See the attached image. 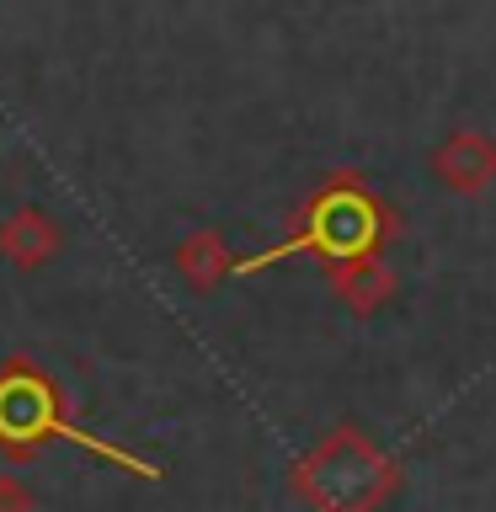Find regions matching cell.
I'll return each instance as SVG.
<instances>
[{"label": "cell", "mask_w": 496, "mask_h": 512, "mask_svg": "<svg viewBox=\"0 0 496 512\" xmlns=\"http://www.w3.org/2000/svg\"><path fill=\"white\" fill-rule=\"evenodd\" d=\"M400 486V464L363 427L326 432L294 470V491L315 512H379Z\"/></svg>", "instance_id": "cell-1"}, {"label": "cell", "mask_w": 496, "mask_h": 512, "mask_svg": "<svg viewBox=\"0 0 496 512\" xmlns=\"http://www.w3.org/2000/svg\"><path fill=\"white\" fill-rule=\"evenodd\" d=\"M43 438H70V443L91 448L96 459L118 464V470H128V475H144V480L160 475L150 459L123 454V448H112V443H102V438H91V432L70 427V422L59 416L54 379L38 374L27 358H16V363H6V374H0V448H6L11 459H27Z\"/></svg>", "instance_id": "cell-2"}, {"label": "cell", "mask_w": 496, "mask_h": 512, "mask_svg": "<svg viewBox=\"0 0 496 512\" xmlns=\"http://www.w3.org/2000/svg\"><path fill=\"white\" fill-rule=\"evenodd\" d=\"M331 288H336V299L347 304L352 315H374L384 299L395 294V272L379 262V256H336L331 262Z\"/></svg>", "instance_id": "cell-3"}, {"label": "cell", "mask_w": 496, "mask_h": 512, "mask_svg": "<svg viewBox=\"0 0 496 512\" xmlns=\"http://www.w3.org/2000/svg\"><path fill=\"white\" fill-rule=\"evenodd\" d=\"M0 256L22 272H38L59 256V230L38 214V208H22V214H11L0 224Z\"/></svg>", "instance_id": "cell-4"}, {"label": "cell", "mask_w": 496, "mask_h": 512, "mask_svg": "<svg viewBox=\"0 0 496 512\" xmlns=\"http://www.w3.org/2000/svg\"><path fill=\"white\" fill-rule=\"evenodd\" d=\"M438 166V176L448 187H459V192H475V187H486L491 176H496V150L486 139H475V134H459L448 150L432 160Z\"/></svg>", "instance_id": "cell-5"}, {"label": "cell", "mask_w": 496, "mask_h": 512, "mask_svg": "<svg viewBox=\"0 0 496 512\" xmlns=\"http://www.w3.org/2000/svg\"><path fill=\"white\" fill-rule=\"evenodd\" d=\"M176 272L198 288H214L224 272H230V251H224V240L198 235V240H187V246H176Z\"/></svg>", "instance_id": "cell-6"}, {"label": "cell", "mask_w": 496, "mask_h": 512, "mask_svg": "<svg viewBox=\"0 0 496 512\" xmlns=\"http://www.w3.org/2000/svg\"><path fill=\"white\" fill-rule=\"evenodd\" d=\"M0 512H38V496L16 470H0Z\"/></svg>", "instance_id": "cell-7"}]
</instances>
